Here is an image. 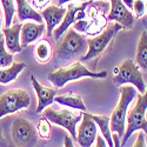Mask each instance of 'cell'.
Returning a JSON list of instances; mask_svg holds the SVG:
<instances>
[{"instance_id":"6da1fadb","label":"cell","mask_w":147,"mask_h":147,"mask_svg":"<svg viewBox=\"0 0 147 147\" xmlns=\"http://www.w3.org/2000/svg\"><path fill=\"white\" fill-rule=\"evenodd\" d=\"M86 51L87 39L76 30L68 28L54 51V55L52 58L54 66L58 68L69 65L77 59H81Z\"/></svg>"},{"instance_id":"7a4b0ae2","label":"cell","mask_w":147,"mask_h":147,"mask_svg":"<svg viewBox=\"0 0 147 147\" xmlns=\"http://www.w3.org/2000/svg\"><path fill=\"white\" fill-rule=\"evenodd\" d=\"M107 77V72H92L86 68L79 61H76L68 66L58 67L54 72L48 74L50 80L57 88L64 87L69 81L79 80L82 78H93V79H105Z\"/></svg>"},{"instance_id":"3957f363","label":"cell","mask_w":147,"mask_h":147,"mask_svg":"<svg viewBox=\"0 0 147 147\" xmlns=\"http://www.w3.org/2000/svg\"><path fill=\"white\" fill-rule=\"evenodd\" d=\"M120 100L114 108L112 115L109 117V129L117 133L119 138H122L126 127V115L128 106L137 96V88L129 84H125L120 86Z\"/></svg>"},{"instance_id":"277c9868","label":"cell","mask_w":147,"mask_h":147,"mask_svg":"<svg viewBox=\"0 0 147 147\" xmlns=\"http://www.w3.org/2000/svg\"><path fill=\"white\" fill-rule=\"evenodd\" d=\"M137 104L126 115V131L124 132L122 140L120 142L121 146H125L129 137L136 132L141 129L147 133V121H146V111H147V92L144 94L137 93Z\"/></svg>"},{"instance_id":"5b68a950","label":"cell","mask_w":147,"mask_h":147,"mask_svg":"<svg viewBox=\"0 0 147 147\" xmlns=\"http://www.w3.org/2000/svg\"><path fill=\"white\" fill-rule=\"evenodd\" d=\"M113 76V82L117 86L129 84L137 88L140 94H144L146 91V82L142 77V73L140 72L139 67L134 64L132 59H126L121 63L119 67H115Z\"/></svg>"},{"instance_id":"8992f818","label":"cell","mask_w":147,"mask_h":147,"mask_svg":"<svg viewBox=\"0 0 147 147\" xmlns=\"http://www.w3.org/2000/svg\"><path fill=\"white\" fill-rule=\"evenodd\" d=\"M122 30V26L118 22H114L112 25L107 26L99 35L94 36L92 39H87V51L82 57L81 61H90L92 59H95L99 57L105 50L106 47L111 44L115 34Z\"/></svg>"},{"instance_id":"52a82bcc","label":"cell","mask_w":147,"mask_h":147,"mask_svg":"<svg viewBox=\"0 0 147 147\" xmlns=\"http://www.w3.org/2000/svg\"><path fill=\"white\" fill-rule=\"evenodd\" d=\"M30 105L31 96L25 90H11L0 96V119L21 109H27Z\"/></svg>"},{"instance_id":"ba28073f","label":"cell","mask_w":147,"mask_h":147,"mask_svg":"<svg viewBox=\"0 0 147 147\" xmlns=\"http://www.w3.org/2000/svg\"><path fill=\"white\" fill-rule=\"evenodd\" d=\"M44 117L52 124L64 127L71 134V137L77 140V124L81 120V114H73L69 109H61V111H54L52 108L44 109Z\"/></svg>"},{"instance_id":"9c48e42d","label":"cell","mask_w":147,"mask_h":147,"mask_svg":"<svg viewBox=\"0 0 147 147\" xmlns=\"http://www.w3.org/2000/svg\"><path fill=\"white\" fill-rule=\"evenodd\" d=\"M12 139L19 146H34L38 142L36 128L26 119H17L12 125Z\"/></svg>"},{"instance_id":"30bf717a","label":"cell","mask_w":147,"mask_h":147,"mask_svg":"<svg viewBox=\"0 0 147 147\" xmlns=\"http://www.w3.org/2000/svg\"><path fill=\"white\" fill-rule=\"evenodd\" d=\"M92 4V0L90 1H84L81 5L79 6H74V5H68L66 12H65V16L61 20V22L59 24V27L53 30V35H54V39L55 40H59L60 36L63 35L68 28L71 25L76 24L77 21H80V20H84L85 17H86V8Z\"/></svg>"},{"instance_id":"8fae6325","label":"cell","mask_w":147,"mask_h":147,"mask_svg":"<svg viewBox=\"0 0 147 147\" xmlns=\"http://www.w3.org/2000/svg\"><path fill=\"white\" fill-rule=\"evenodd\" d=\"M109 1H111V9H109L107 20L120 24L122 28H132L134 24V16L132 14V12L121 0H109Z\"/></svg>"},{"instance_id":"7c38bea8","label":"cell","mask_w":147,"mask_h":147,"mask_svg":"<svg viewBox=\"0 0 147 147\" xmlns=\"http://www.w3.org/2000/svg\"><path fill=\"white\" fill-rule=\"evenodd\" d=\"M80 121L81 124L77 132V141L82 147H90L94 142L95 136L98 133L96 124L86 111L82 112V118Z\"/></svg>"},{"instance_id":"4fadbf2b","label":"cell","mask_w":147,"mask_h":147,"mask_svg":"<svg viewBox=\"0 0 147 147\" xmlns=\"http://www.w3.org/2000/svg\"><path fill=\"white\" fill-rule=\"evenodd\" d=\"M45 22H26L21 26L20 31V45L21 47H27L30 44L41 38L45 32Z\"/></svg>"},{"instance_id":"5bb4252c","label":"cell","mask_w":147,"mask_h":147,"mask_svg":"<svg viewBox=\"0 0 147 147\" xmlns=\"http://www.w3.org/2000/svg\"><path fill=\"white\" fill-rule=\"evenodd\" d=\"M31 81H32V86H33V88H34V91L36 93V98H38L36 112L40 113L41 111H44L46 107L52 105V102L54 101V96H55L57 90L42 86V85L35 79L34 76H31Z\"/></svg>"},{"instance_id":"9a60e30c","label":"cell","mask_w":147,"mask_h":147,"mask_svg":"<svg viewBox=\"0 0 147 147\" xmlns=\"http://www.w3.org/2000/svg\"><path fill=\"white\" fill-rule=\"evenodd\" d=\"M66 8L64 7H58V6H48L41 12V17L45 21V25L47 28V35L51 36L53 34V30L59 25L65 16Z\"/></svg>"},{"instance_id":"2e32d148","label":"cell","mask_w":147,"mask_h":147,"mask_svg":"<svg viewBox=\"0 0 147 147\" xmlns=\"http://www.w3.org/2000/svg\"><path fill=\"white\" fill-rule=\"evenodd\" d=\"M21 24H16L12 27H5L1 32L5 36V47L7 51L12 54L21 52L22 47L20 45V31H21Z\"/></svg>"},{"instance_id":"e0dca14e","label":"cell","mask_w":147,"mask_h":147,"mask_svg":"<svg viewBox=\"0 0 147 147\" xmlns=\"http://www.w3.org/2000/svg\"><path fill=\"white\" fill-rule=\"evenodd\" d=\"M16 7L18 18L20 21L24 20H33L35 22H44V19L39 12H36L26 0H16Z\"/></svg>"},{"instance_id":"ac0fdd59","label":"cell","mask_w":147,"mask_h":147,"mask_svg":"<svg viewBox=\"0 0 147 147\" xmlns=\"http://www.w3.org/2000/svg\"><path fill=\"white\" fill-rule=\"evenodd\" d=\"M54 101H57L60 105H64L74 109H79V111L85 112L86 111V106H85L82 98L78 94H73V93H67L63 94L59 96H54Z\"/></svg>"},{"instance_id":"d6986e66","label":"cell","mask_w":147,"mask_h":147,"mask_svg":"<svg viewBox=\"0 0 147 147\" xmlns=\"http://www.w3.org/2000/svg\"><path fill=\"white\" fill-rule=\"evenodd\" d=\"M25 67L26 65L24 63H13L11 66L5 67V69H0V84L5 85L11 81H14Z\"/></svg>"},{"instance_id":"ffe728a7","label":"cell","mask_w":147,"mask_h":147,"mask_svg":"<svg viewBox=\"0 0 147 147\" xmlns=\"http://www.w3.org/2000/svg\"><path fill=\"white\" fill-rule=\"evenodd\" d=\"M137 65L146 72L147 69V32L144 31L140 35V39L137 46V55H136Z\"/></svg>"},{"instance_id":"44dd1931","label":"cell","mask_w":147,"mask_h":147,"mask_svg":"<svg viewBox=\"0 0 147 147\" xmlns=\"http://www.w3.org/2000/svg\"><path fill=\"white\" fill-rule=\"evenodd\" d=\"M90 117L94 120L95 124L99 126V128L101 131V136L106 140L107 146H109V147L114 146L113 145V140H112V133H111V129H109V117L94 115V114H90Z\"/></svg>"},{"instance_id":"7402d4cb","label":"cell","mask_w":147,"mask_h":147,"mask_svg":"<svg viewBox=\"0 0 147 147\" xmlns=\"http://www.w3.org/2000/svg\"><path fill=\"white\" fill-rule=\"evenodd\" d=\"M34 58L39 64H46L52 58V47L46 40H40L34 51Z\"/></svg>"},{"instance_id":"603a6c76","label":"cell","mask_w":147,"mask_h":147,"mask_svg":"<svg viewBox=\"0 0 147 147\" xmlns=\"http://www.w3.org/2000/svg\"><path fill=\"white\" fill-rule=\"evenodd\" d=\"M4 9V17H5V27H9L13 21L14 14L17 12L16 7V0H0Z\"/></svg>"},{"instance_id":"cb8c5ba5","label":"cell","mask_w":147,"mask_h":147,"mask_svg":"<svg viewBox=\"0 0 147 147\" xmlns=\"http://www.w3.org/2000/svg\"><path fill=\"white\" fill-rule=\"evenodd\" d=\"M13 64V54L9 53L5 47V40L0 38V68L8 67Z\"/></svg>"},{"instance_id":"d4e9b609","label":"cell","mask_w":147,"mask_h":147,"mask_svg":"<svg viewBox=\"0 0 147 147\" xmlns=\"http://www.w3.org/2000/svg\"><path fill=\"white\" fill-rule=\"evenodd\" d=\"M36 133H38V136H40V138H42V139H50V137H51V126H50V121H48L45 117L39 120Z\"/></svg>"},{"instance_id":"484cf974","label":"cell","mask_w":147,"mask_h":147,"mask_svg":"<svg viewBox=\"0 0 147 147\" xmlns=\"http://www.w3.org/2000/svg\"><path fill=\"white\" fill-rule=\"evenodd\" d=\"M132 9H134V12H136V17L137 18H140V17L145 16V13H146V4H145V1L144 0H134Z\"/></svg>"},{"instance_id":"4316f807","label":"cell","mask_w":147,"mask_h":147,"mask_svg":"<svg viewBox=\"0 0 147 147\" xmlns=\"http://www.w3.org/2000/svg\"><path fill=\"white\" fill-rule=\"evenodd\" d=\"M146 142H145V137H144V132H140L138 134V139L134 144V147H145Z\"/></svg>"},{"instance_id":"83f0119b","label":"cell","mask_w":147,"mask_h":147,"mask_svg":"<svg viewBox=\"0 0 147 147\" xmlns=\"http://www.w3.org/2000/svg\"><path fill=\"white\" fill-rule=\"evenodd\" d=\"M95 140H96V147H105V146H107L106 140L104 139V137L102 136H99L98 133H96V136H95Z\"/></svg>"},{"instance_id":"f1b7e54d","label":"cell","mask_w":147,"mask_h":147,"mask_svg":"<svg viewBox=\"0 0 147 147\" xmlns=\"http://www.w3.org/2000/svg\"><path fill=\"white\" fill-rule=\"evenodd\" d=\"M112 140H113V145L114 146H117V147H120L121 145H120V140H119V136L117 133H114L113 132V134H112Z\"/></svg>"},{"instance_id":"f546056e","label":"cell","mask_w":147,"mask_h":147,"mask_svg":"<svg viewBox=\"0 0 147 147\" xmlns=\"http://www.w3.org/2000/svg\"><path fill=\"white\" fill-rule=\"evenodd\" d=\"M3 146H8L5 138H4V133H3V128L1 126H0V147H3Z\"/></svg>"},{"instance_id":"4dcf8cb0","label":"cell","mask_w":147,"mask_h":147,"mask_svg":"<svg viewBox=\"0 0 147 147\" xmlns=\"http://www.w3.org/2000/svg\"><path fill=\"white\" fill-rule=\"evenodd\" d=\"M121 1L125 4V6H126L128 9H132V7H133V1H134V0H121Z\"/></svg>"},{"instance_id":"1f68e13d","label":"cell","mask_w":147,"mask_h":147,"mask_svg":"<svg viewBox=\"0 0 147 147\" xmlns=\"http://www.w3.org/2000/svg\"><path fill=\"white\" fill-rule=\"evenodd\" d=\"M65 146H69V147H73V146H74V145H73V142H72V140L69 139V137L68 136H66L65 137Z\"/></svg>"},{"instance_id":"d6a6232c","label":"cell","mask_w":147,"mask_h":147,"mask_svg":"<svg viewBox=\"0 0 147 147\" xmlns=\"http://www.w3.org/2000/svg\"><path fill=\"white\" fill-rule=\"evenodd\" d=\"M71 0H59V4H60V6L63 5V4H66V3H69ZM81 1H86V0H81Z\"/></svg>"},{"instance_id":"836d02e7","label":"cell","mask_w":147,"mask_h":147,"mask_svg":"<svg viewBox=\"0 0 147 147\" xmlns=\"http://www.w3.org/2000/svg\"><path fill=\"white\" fill-rule=\"evenodd\" d=\"M3 36V32H1V19H0V38Z\"/></svg>"}]
</instances>
